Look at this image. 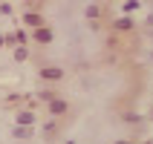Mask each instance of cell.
Segmentation results:
<instances>
[{
    "label": "cell",
    "mask_w": 153,
    "mask_h": 144,
    "mask_svg": "<svg viewBox=\"0 0 153 144\" xmlns=\"http://www.w3.org/2000/svg\"><path fill=\"white\" fill-rule=\"evenodd\" d=\"M32 41L35 43H52V41H55V32H52L49 26H41V29L32 32Z\"/></svg>",
    "instance_id": "6da1fadb"
},
{
    "label": "cell",
    "mask_w": 153,
    "mask_h": 144,
    "mask_svg": "<svg viewBox=\"0 0 153 144\" xmlns=\"http://www.w3.org/2000/svg\"><path fill=\"white\" fill-rule=\"evenodd\" d=\"M15 124L17 127H35V110H20L15 115Z\"/></svg>",
    "instance_id": "7a4b0ae2"
},
{
    "label": "cell",
    "mask_w": 153,
    "mask_h": 144,
    "mask_svg": "<svg viewBox=\"0 0 153 144\" xmlns=\"http://www.w3.org/2000/svg\"><path fill=\"white\" fill-rule=\"evenodd\" d=\"M23 23L32 26V32H35V29H41V26H43V17L38 15V12H32V9H29V12L23 15Z\"/></svg>",
    "instance_id": "3957f363"
},
{
    "label": "cell",
    "mask_w": 153,
    "mask_h": 144,
    "mask_svg": "<svg viewBox=\"0 0 153 144\" xmlns=\"http://www.w3.org/2000/svg\"><path fill=\"white\" fill-rule=\"evenodd\" d=\"M41 78H43V81H61V78H64V69H58V66H43L41 69Z\"/></svg>",
    "instance_id": "277c9868"
},
{
    "label": "cell",
    "mask_w": 153,
    "mask_h": 144,
    "mask_svg": "<svg viewBox=\"0 0 153 144\" xmlns=\"http://www.w3.org/2000/svg\"><path fill=\"white\" fill-rule=\"evenodd\" d=\"M67 110H69V104L64 101V98H52V101H49V112H52V115H64Z\"/></svg>",
    "instance_id": "5b68a950"
},
{
    "label": "cell",
    "mask_w": 153,
    "mask_h": 144,
    "mask_svg": "<svg viewBox=\"0 0 153 144\" xmlns=\"http://www.w3.org/2000/svg\"><path fill=\"white\" fill-rule=\"evenodd\" d=\"M12 136H15L17 141H26V138H32V136H35V130H32V127H17V124H15Z\"/></svg>",
    "instance_id": "8992f818"
},
{
    "label": "cell",
    "mask_w": 153,
    "mask_h": 144,
    "mask_svg": "<svg viewBox=\"0 0 153 144\" xmlns=\"http://www.w3.org/2000/svg\"><path fill=\"white\" fill-rule=\"evenodd\" d=\"M87 17H90V20H98V17H101V6H98V3H90V6H87Z\"/></svg>",
    "instance_id": "52a82bcc"
},
{
    "label": "cell",
    "mask_w": 153,
    "mask_h": 144,
    "mask_svg": "<svg viewBox=\"0 0 153 144\" xmlns=\"http://www.w3.org/2000/svg\"><path fill=\"white\" fill-rule=\"evenodd\" d=\"M116 29H119V32H127V29H133V20H130V17H119V20H116Z\"/></svg>",
    "instance_id": "ba28073f"
},
{
    "label": "cell",
    "mask_w": 153,
    "mask_h": 144,
    "mask_svg": "<svg viewBox=\"0 0 153 144\" xmlns=\"http://www.w3.org/2000/svg\"><path fill=\"white\" fill-rule=\"evenodd\" d=\"M26 58H29L26 46H17V49H15V61H26Z\"/></svg>",
    "instance_id": "9c48e42d"
},
{
    "label": "cell",
    "mask_w": 153,
    "mask_h": 144,
    "mask_svg": "<svg viewBox=\"0 0 153 144\" xmlns=\"http://www.w3.org/2000/svg\"><path fill=\"white\" fill-rule=\"evenodd\" d=\"M136 9H139V3H136V0H130V3H124V12H136Z\"/></svg>",
    "instance_id": "30bf717a"
},
{
    "label": "cell",
    "mask_w": 153,
    "mask_h": 144,
    "mask_svg": "<svg viewBox=\"0 0 153 144\" xmlns=\"http://www.w3.org/2000/svg\"><path fill=\"white\" fill-rule=\"evenodd\" d=\"M0 12L3 15H12V3H0Z\"/></svg>",
    "instance_id": "8fae6325"
},
{
    "label": "cell",
    "mask_w": 153,
    "mask_h": 144,
    "mask_svg": "<svg viewBox=\"0 0 153 144\" xmlns=\"http://www.w3.org/2000/svg\"><path fill=\"white\" fill-rule=\"evenodd\" d=\"M3 43H6V38H3V35H0V46H3Z\"/></svg>",
    "instance_id": "7c38bea8"
},
{
    "label": "cell",
    "mask_w": 153,
    "mask_h": 144,
    "mask_svg": "<svg viewBox=\"0 0 153 144\" xmlns=\"http://www.w3.org/2000/svg\"><path fill=\"white\" fill-rule=\"evenodd\" d=\"M116 144H133V141H116Z\"/></svg>",
    "instance_id": "4fadbf2b"
},
{
    "label": "cell",
    "mask_w": 153,
    "mask_h": 144,
    "mask_svg": "<svg viewBox=\"0 0 153 144\" xmlns=\"http://www.w3.org/2000/svg\"><path fill=\"white\" fill-rule=\"evenodd\" d=\"M145 144H153V138H150V141H145Z\"/></svg>",
    "instance_id": "5bb4252c"
},
{
    "label": "cell",
    "mask_w": 153,
    "mask_h": 144,
    "mask_svg": "<svg viewBox=\"0 0 153 144\" xmlns=\"http://www.w3.org/2000/svg\"><path fill=\"white\" fill-rule=\"evenodd\" d=\"M67 144H75V141H67Z\"/></svg>",
    "instance_id": "9a60e30c"
}]
</instances>
